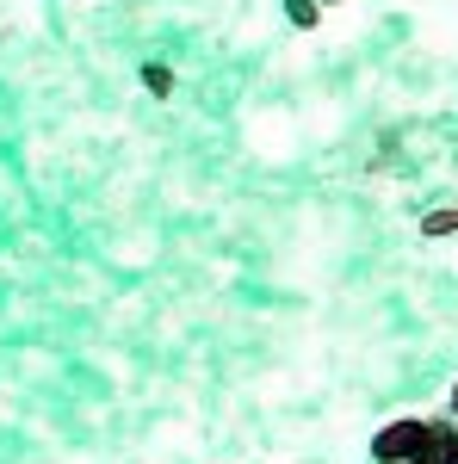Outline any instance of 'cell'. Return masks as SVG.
Wrapping results in <instances>:
<instances>
[{
    "mask_svg": "<svg viewBox=\"0 0 458 464\" xmlns=\"http://www.w3.org/2000/svg\"><path fill=\"white\" fill-rule=\"evenodd\" d=\"M422 428L415 415H403V421H390V428L372 433V464H409L415 459V446H422Z\"/></svg>",
    "mask_w": 458,
    "mask_h": 464,
    "instance_id": "1",
    "label": "cell"
},
{
    "mask_svg": "<svg viewBox=\"0 0 458 464\" xmlns=\"http://www.w3.org/2000/svg\"><path fill=\"white\" fill-rule=\"evenodd\" d=\"M453 440H458V428L427 421V428H422V446H415V459H409V464H446V459H453Z\"/></svg>",
    "mask_w": 458,
    "mask_h": 464,
    "instance_id": "2",
    "label": "cell"
},
{
    "mask_svg": "<svg viewBox=\"0 0 458 464\" xmlns=\"http://www.w3.org/2000/svg\"><path fill=\"white\" fill-rule=\"evenodd\" d=\"M285 19H291L297 32H317L322 25V0H285Z\"/></svg>",
    "mask_w": 458,
    "mask_h": 464,
    "instance_id": "3",
    "label": "cell"
},
{
    "mask_svg": "<svg viewBox=\"0 0 458 464\" xmlns=\"http://www.w3.org/2000/svg\"><path fill=\"white\" fill-rule=\"evenodd\" d=\"M142 87H149L155 100H174V69H168V63H142Z\"/></svg>",
    "mask_w": 458,
    "mask_h": 464,
    "instance_id": "4",
    "label": "cell"
},
{
    "mask_svg": "<svg viewBox=\"0 0 458 464\" xmlns=\"http://www.w3.org/2000/svg\"><path fill=\"white\" fill-rule=\"evenodd\" d=\"M422 236H458V205H446V211H427V217H422Z\"/></svg>",
    "mask_w": 458,
    "mask_h": 464,
    "instance_id": "5",
    "label": "cell"
},
{
    "mask_svg": "<svg viewBox=\"0 0 458 464\" xmlns=\"http://www.w3.org/2000/svg\"><path fill=\"white\" fill-rule=\"evenodd\" d=\"M446 464H458V440H453V459H446Z\"/></svg>",
    "mask_w": 458,
    "mask_h": 464,
    "instance_id": "6",
    "label": "cell"
},
{
    "mask_svg": "<svg viewBox=\"0 0 458 464\" xmlns=\"http://www.w3.org/2000/svg\"><path fill=\"white\" fill-rule=\"evenodd\" d=\"M453 409H458V384H453Z\"/></svg>",
    "mask_w": 458,
    "mask_h": 464,
    "instance_id": "7",
    "label": "cell"
}]
</instances>
